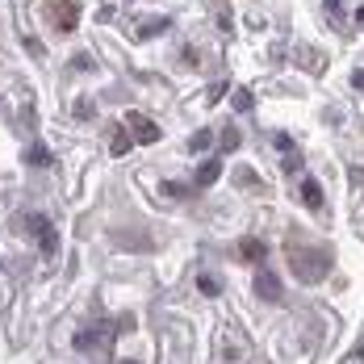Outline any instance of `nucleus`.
Instances as JSON below:
<instances>
[{"label":"nucleus","mask_w":364,"mask_h":364,"mask_svg":"<svg viewBox=\"0 0 364 364\" xmlns=\"http://www.w3.org/2000/svg\"><path fill=\"white\" fill-rule=\"evenodd\" d=\"M331 268V255L318 252V247H306V252H293V272L306 281V285H318L323 277H327Z\"/></svg>","instance_id":"1"},{"label":"nucleus","mask_w":364,"mask_h":364,"mask_svg":"<svg viewBox=\"0 0 364 364\" xmlns=\"http://www.w3.org/2000/svg\"><path fill=\"white\" fill-rule=\"evenodd\" d=\"M130 130H134V139H139V143H155V139H159V126H155V122H146L143 113H130Z\"/></svg>","instance_id":"2"},{"label":"nucleus","mask_w":364,"mask_h":364,"mask_svg":"<svg viewBox=\"0 0 364 364\" xmlns=\"http://www.w3.org/2000/svg\"><path fill=\"white\" fill-rule=\"evenodd\" d=\"M255 293H259L264 301H277V297H281V285H277V277H272V272H259V277H255Z\"/></svg>","instance_id":"3"},{"label":"nucleus","mask_w":364,"mask_h":364,"mask_svg":"<svg viewBox=\"0 0 364 364\" xmlns=\"http://www.w3.org/2000/svg\"><path fill=\"white\" fill-rule=\"evenodd\" d=\"M301 201L310 210H323V188H318V181H301Z\"/></svg>","instance_id":"4"},{"label":"nucleus","mask_w":364,"mask_h":364,"mask_svg":"<svg viewBox=\"0 0 364 364\" xmlns=\"http://www.w3.org/2000/svg\"><path fill=\"white\" fill-rule=\"evenodd\" d=\"M218 176H222V164H218V159H205V164L197 168V184H214Z\"/></svg>","instance_id":"5"},{"label":"nucleus","mask_w":364,"mask_h":364,"mask_svg":"<svg viewBox=\"0 0 364 364\" xmlns=\"http://www.w3.org/2000/svg\"><path fill=\"white\" fill-rule=\"evenodd\" d=\"M130 143H134V134H130V130H113V139H109L113 155H126V151H130Z\"/></svg>","instance_id":"6"},{"label":"nucleus","mask_w":364,"mask_h":364,"mask_svg":"<svg viewBox=\"0 0 364 364\" xmlns=\"http://www.w3.org/2000/svg\"><path fill=\"white\" fill-rule=\"evenodd\" d=\"M239 252H243V259H264V243L259 239H243Z\"/></svg>","instance_id":"7"},{"label":"nucleus","mask_w":364,"mask_h":364,"mask_svg":"<svg viewBox=\"0 0 364 364\" xmlns=\"http://www.w3.org/2000/svg\"><path fill=\"white\" fill-rule=\"evenodd\" d=\"M59 30H75V4H59Z\"/></svg>","instance_id":"8"},{"label":"nucleus","mask_w":364,"mask_h":364,"mask_svg":"<svg viewBox=\"0 0 364 364\" xmlns=\"http://www.w3.org/2000/svg\"><path fill=\"white\" fill-rule=\"evenodd\" d=\"M222 146H226V151H235V146H239V130H235V126H226V130H222Z\"/></svg>","instance_id":"9"},{"label":"nucleus","mask_w":364,"mask_h":364,"mask_svg":"<svg viewBox=\"0 0 364 364\" xmlns=\"http://www.w3.org/2000/svg\"><path fill=\"white\" fill-rule=\"evenodd\" d=\"M197 285H201V293H205V297H214V293L222 289V285L214 281V277H197Z\"/></svg>","instance_id":"10"},{"label":"nucleus","mask_w":364,"mask_h":364,"mask_svg":"<svg viewBox=\"0 0 364 364\" xmlns=\"http://www.w3.org/2000/svg\"><path fill=\"white\" fill-rule=\"evenodd\" d=\"M239 184H247V188H264V184H259V176H255V172H247V168H239Z\"/></svg>","instance_id":"11"},{"label":"nucleus","mask_w":364,"mask_h":364,"mask_svg":"<svg viewBox=\"0 0 364 364\" xmlns=\"http://www.w3.org/2000/svg\"><path fill=\"white\" fill-rule=\"evenodd\" d=\"M193 151H205V146H210V130H197V134H193Z\"/></svg>","instance_id":"12"},{"label":"nucleus","mask_w":364,"mask_h":364,"mask_svg":"<svg viewBox=\"0 0 364 364\" xmlns=\"http://www.w3.org/2000/svg\"><path fill=\"white\" fill-rule=\"evenodd\" d=\"M297 168H301V155L289 146V155H285V172H297Z\"/></svg>","instance_id":"13"},{"label":"nucleus","mask_w":364,"mask_h":364,"mask_svg":"<svg viewBox=\"0 0 364 364\" xmlns=\"http://www.w3.org/2000/svg\"><path fill=\"white\" fill-rule=\"evenodd\" d=\"M352 84H356V88H364V72H356V75H352Z\"/></svg>","instance_id":"14"},{"label":"nucleus","mask_w":364,"mask_h":364,"mask_svg":"<svg viewBox=\"0 0 364 364\" xmlns=\"http://www.w3.org/2000/svg\"><path fill=\"white\" fill-rule=\"evenodd\" d=\"M122 364H139V360H122Z\"/></svg>","instance_id":"15"}]
</instances>
